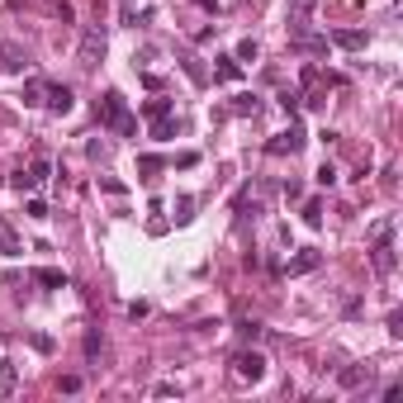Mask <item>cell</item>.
<instances>
[{
    "instance_id": "6da1fadb",
    "label": "cell",
    "mask_w": 403,
    "mask_h": 403,
    "mask_svg": "<svg viewBox=\"0 0 403 403\" xmlns=\"http://www.w3.org/2000/svg\"><path fill=\"white\" fill-rule=\"evenodd\" d=\"M100 124L114 129L119 138H133L138 133V119L129 114V105H124V95H119V90H105V95H100Z\"/></svg>"
},
{
    "instance_id": "7a4b0ae2",
    "label": "cell",
    "mask_w": 403,
    "mask_h": 403,
    "mask_svg": "<svg viewBox=\"0 0 403 403\" xmlns=\"http://www.w3.org/2000/svg\"><path fill=\"white\" fill-rule=\"evenodd\" d=\"M105 53H109V33H105V24H90L85 33H81V48H76V62L85 67V72H95L100 62H105Z\"/></svg>"
},
{
    "instance_id": "3957f363",
    "label": "cell",
    "mask_w": 403,
    "mask_h": 403,
    "mask_svg": "<svg viewBox=\"0 0 403 403\" xmlns=\"http://www.w3.org/2000/svg\"><path fill=\"white\" fill-rule=\"evenodd\" d=\"M228 365H233V379H242V384H256V379L266 375V356H261V351H247V347H242Z\"/></svg>"
},
{
    "instance_id": "277c9868",
    "label": "cell",
    "mask_w": 403,
    "mask_h": 403,
    "mask_svg": "<svg viewBox=\"0 0 403 403\" xmlns=\"http://www.w3.org/2000/svg\"><path fill=\"white\" fill-rule=\"evenodd\" d=\"M304 142H309V138H304V129H299V124H290L285 133H275L266 142V152H270V157H299V152H304Z\"/></svg>"
},
{
    "instance_id": "5b68a950",
    "label": "cell",
    "mask_w": 403,
    "mask_h": 403,
    "mask_svg": "<svg viewBox=\"0 0 403 403\" xmlns=\"http://www.w3.org/2000/svg\"><path fill=\"white\" fill-rule=\"evenodd\" d=\"M370 242H375V247H370V266H375V275H394V261H399V256H394L389 233H370Z\"/></svg>"
},
{
    "instance_id": "8992f818",
    "label": "cell",
    "mask_w": 403,
    "mask_h": 403,
    "mask_svg": "<svg viewBox=\"0 0 403 403\" xmlns=\"http://www.w3.org/2000/svg\"><path fill=\"white\" fill-rule=\"evenodd\" d=\"M33 67V57H28V48H19L15 38H0V72H28Z\"/></svg>"
},
{
    "instance_id": "52a82bcc",
    "label": "cell",
    "mask_w": 403,
    "mask_h": 403,
    "mask_svg": "<svg viewBox=\"0 0 403 403\" xmlns=\"http://www.w3.org/2000/svg\"><path fill=\"white\" fill-rule=\"evenodd\" d=\"M313 10H318V0H290V15H285L290 33H309V19H313Z\"/></svg>"
},
{
    "instance_id": "ba28073f",
    "label": "cell",
    "mask_w": 403,
    "mask_h": 403,
    "mask_svg": "<svg viewBox=\"0 0 403 403\" xmlns=\"http://www.w3.org/2000/svg\"><path fill=\"white\" fill-rule=\"evenodd\" d=\"M322 266V252L318 247H304V252H295L290 261H285V275H309V270Z\"/></svg>"
},
{
    "instance_id": "9c48e42d",
    "label": "cell",
    "mask_w": 403,
    "mask_h": 403,
    "mask_svg": "<svg viewBox=\"0 0 403 403\" xmlns=\"http://www.w3.org/2000/svg\"><path fill=\"white\" fill-rule=\"evenodd\" d=\"M0 256H24V242H19V233H15V223L0 214Z\"/></svg>"
},
{
    "instance_id": "30bf717a",
    "label": "cell",
    "mask_w": 403,
    "mask_h": 403,
    "mask_svg": "<svg viewBox=\"0 0 403 403\" xmlns=\"http://www.w3.org/2000/svg\"><path fill=\"white\" fill-rule=\"evenodd\" d=\"M327 38H332L337 48H347V53H361V48H365V33H361V28H332Z\"/></svg>"
},
{
    "instance_id": "8fae6325",
    "label": "cell",
    "mask_w": 403,
    "mask_h": 403,
    "mask_svg": "<svg viewBox=\"0 0 403 403\" xmlns=\"http://www.w3.org/2000/svg\"><path fill=\"white\" fill-rule=\"evenodd\" d=\"M43 105L53 109V114H67V109H72V85H48Z\"/></svg>"
},
{
    "instance_id": "7c38bea8",
    "label": "cell",
    "mask_w": 403,
    "mask_h": 403,
    "mask_svg": "<svg viewBox=\"0 0 403 403\" xmlns=\"http://www.w3.org/2000/svg\"><path fill=\"white\" fill-rule=\"evenodd\" d=\"M342 389H361V384H370V365H347L342 375H337Z\"/></svg>"
},
{
    "instance_id": "4fadbf2b",
    "label": "cell",
    "mask_w": 403,
    "mask_h": 403,
    "mask_svg": "<svg viewBox=\"0 0 403 403\" xmlns=\"http://www.w3.org/2000/svg\"><path fill=\"white\" fill-rule=\"evenodd\" d=\"M290 43H295L299 53H322L327 48V38H318V33H290Z\"/></svg>"
},
{
    "instance_id": "5bb4252c",
    "label": "cell",
    "mask_w": 403,
    "mask_h": 403,
    "mask_svg": "<svg viewBox=\"0 0 403 403\" xmlns=\"http://www.w3.org/2000/svg\"><path fill=\"white\" fill-rule=\"evenodd\" d=\"M238 76H242V62H238V57H218L214 81H238Z\"/></svg>"
},
{
    "instance_id": "9a60e30c",
    "label": "cell",
    "mask_w": 403,
    "mask_h": 403,
    "mask_svg": "<svg viewBox=\"0 0 403 403\" xmlns=\"http://www.w3.org/2000/svg\"><path fill=\"white\" fill-rule=\"evenodd\" d=\"M33 280H38V285H48V290H67V275H62V270H53V266L33 270Z\"/></svg>"
},
{
    "instance_id": "2e32d148",
    "label": "cell",
    "mask_w": 403,
    "mask_h": 403,
    "mask_svg": "<svg viewBox=\"0 0 403 403\" xmlns=\"http://www.w3.org/2000/svg\"><path fill=\"white\" fill-rule=\"evenodd\" d=\"M142 114H147V119H152V124H157V119H171V100H147V105H142Z\"/></svg>"
},
{
    "instance_id": "e0dca14e",
    "label": "cell",
    "mask_w": 403,
    "mask_h": 403,
    "mask_svg": "<svg viewBox=\"0 0 403 403\" xmlns=\"http://www.w3.org/2000/svg\"><path fill=\"white\" fill-rule=\"evenodd\" d=\"M28 176H33V181H48V176H53V161H48L43 152H38V157L28 161Z\"/></svg>"
},
{
    "instance_id": "ac0fdd59",
    "label": "cell",
    "mask_w": 403,
    "mask_h": 403,
    "mask_svg": "<svg viewBox=\"0 0 403 403\" xmlns=\"http://www.w3.org/2000/svg\"><path fill=\"white\" fill-rule=\"evenodd\" d=\"M43 95H48V81H28L24 85V105H43Z\"/></svg>"
},
{
    "instance_id": "d6986e66",
    "label": "cell",
    "mask_w": 403,
    "mask_h": 403,
    "mask_svg": "<svg viewBox=\"0 0 403 403\" xmlns=\"http://www.w3.org/2000/svg\"><path fill=\"white\" fill-rule=\"evenodd\" d=\"M48 10H53L57 19H62V24H72V19H76V10H72V0H48Z\"/></svg>"
},
{
    "instance_id": "ffe728a7",
    "label": "cell",
    "mask_w": 403,
    "mask_h": 403,
    "mask_svg": "<svg viewBox=\"0 0 403 403\" xmlns=\"http://www.w3.org/2000/svg\"><path fill=\"white\" fill-rule=\"evenodd\" d=\"M304 223H309V228H318V223H322V204H318V199L304 204Z\"/></svg>"
},
{
    "instance_id": "44dd1931",
    "label": "cell",
    "mask_w": 403,
    "mask_h": 403,
    "mask_svg": "<svg viewBox=\"0 0 403 403\" xmlns=\"http://www.w3.org/2000/svg\"><path fill=\"white\" fill-rule=\"evenodd\" d=\"M233 114H256V95H233Z\"/></svg>"
},
{
    "instance_id": "7402d4cb",
    "label": "cell",
    "mask_w": 403,
    "mask_h": 403,
    "mask_svg": "<svg viewBox=\"0 0 403 403\" xmlns=\"http://www.w3.org/2000/svg\"><path fill=\"white\" fill-rule=\"evenodd\" d=\"M10 186L19 190V195H28V190L38 186V181H33V176H28V171H15V176H10Z\"/></svg>"
},
{
    "instance_id": "603a6c76",
    "label": "cell",
    "mask_w": 403,
    "mask_h": 403,
    "mask_svg": "<svg viewBox=\"0 0 403 403\" xmlns=\"http://www.w3.org/2000/svg\"><path fill=\"white\" fill-rule=\"evenodd\" d=\"M238 337H242V342H252V337H261V322H247V318H242V322H238Z\"/></svg>"
},
{
    "instance_id": "cb8c5ba5",
    "label": "cell",
    "mask_w": 403,
    "mask_h": 403,
    "mask_svg": "<svg viewBox=\"0 0 403 403\" xmlns=\"http://www.w3.org/2000/svg\"><path fill=\"white\" fill-rule=\"evenodd\" d=\"M280 105H285V114H295V109L304 105V95H299V90H285V95H280Z\"/></svg>"
},
{
    "instance_id": "d4e9b609",
    "label": "cell",
    "mask_w": 403,
    "mask_h": 403,
    "mask_svg": "<svg viewBox=\"0 0 403 403\" xmlns=\"http://www.w3.org/2000/svg\"><path fill=\"white\" fill-rule=\"evenodd\" d=\"M238 62H256V43H252V38H242V43H238Z\"/></svg>"
},
{
    "instance_id": "484cf974",
    "label": "cell",
    "mask_w": 403,
    "mask_h": 403,
    "mask_svg": "<svg viewBox=\"0 0 403 403\" xmlns=\"http://www.w3.org/2000/svg\"><path fill=\"white\" fill-rule=\"evenodd\" d=\"M332 181H337V166H332V161H322V166H318V186H332Z\"/></svg>"
},
{
    "instance_id": "4316f807",
    "label": "cell",
    "mask_w": 403,
    "mask_h": 403,
    "mask_svg": "<svg viewBox=\"0 0 403 403\" xmlns=\"http://www.w3.org/2000/svg\"><path fill=\"white\" fill-rule=\"evenodd\" d=\"M24 214H28V218H48V204H43V199H28Z\"/></svg>"
},
{
    "instance_id": "83f0119b",
    "label": "cell",
    "mask_w": 403,
    "mask_h": 403,
    "mask_svg": "<svg viewBox=\"0 0 403 403\" xmlns=\"http://www.w3.org/2000/svg\"><path fill=\"white\" fill-rule=\"evenodd\" d=\"M138 171H142V176H152V171H161V157H138Z\"/></svg>"
},
{
    "instance_id": "f1b7e54d",
    "label": "cell",
    "mask_w": 403,
    "mask_h": 403,
    "mask_svg": "<svg viewBox=\"0 0 403 403\" xmlns=\"http://www.w3.org/2000/svg\"><path fill=\"white\" fill-rule=\"evenodd\" d=\"M85 356H90V361L100 356V332H90V337H85Z\"/></svg>"
},
{
    "instance_id": "f546056e",
    "label": "cell",
    "mask_w": 403,
    "mask_h": 403,
    "mask_svg": "<svg viewBox=\"0 0 403 403\" xmlns=\"http://www.w3.org/2000/svg\"><path fill=\"white\" fill-rule=\"evenodd\" d=\"M15 384V365H0V389H10Z\"/></svg>"
},
{
    "instance_id": "4dcf8cb0",
    "label": "cell",
    "mask_w": 403,
    "mask_h": 403,
    "mask_svg": "<svg viewBox=\"0 0 403 403\" xmlns=\"http://www.w3.org/2000/svg\"><path fill=\"white\" fill-rule=\"evenodd\" d=\"M195 5H204V10H218V0H195Z\"/></svg>"
}]
</instances>
